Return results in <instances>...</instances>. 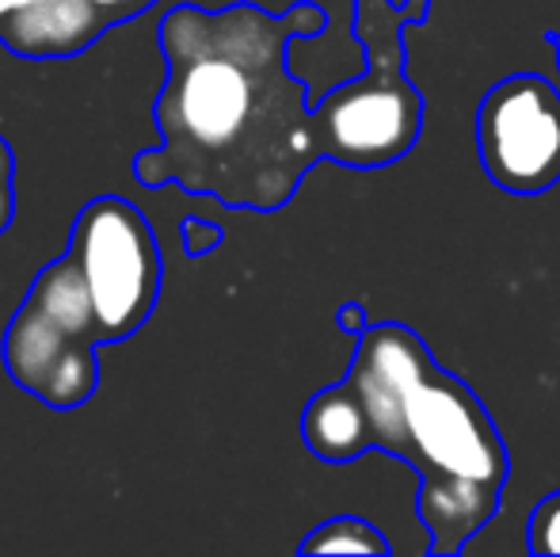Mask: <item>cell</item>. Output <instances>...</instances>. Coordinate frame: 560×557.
<instances>
[{
	"label": "cell",
	"mask_w": 560,
	"mask_h": 557,
	"mask_svg": "<svg viewBox=\"0 0 560 557\" xmlns=\"http://www.w3.org/2000/svg\"><path fill=\"white\" fill-rule=\"evenodd\" d=\"M325 27L317 0H298L282 15L252 0L218 12L172 8L156 27L168 66L153 104L161 146L133 156V179L179 184L233 210L287 207L325 161L310 89L290 73V46Z\"/></svg>",
	"instance_id": "1"
},
{
	"label": "cell",
	"mask_w": 560,
	"mask_h": 557,
	"mask_svg": "<svg viewBox=\"0 0 560 557\" xmlns=\"http://www.w3.org/2000/svg\"><path fill=\"white\" fill-rule=\"evenodd\" d=\"M343 379L362 397L370 451L408 462L420 477L416 515L428 554L465 550L495 520L511 477L508 443L477 390L400 321H377L354 340Z\"/></svg>",
	"instance_id": "2"
},
{
	"label": "cell",
	"mask_w": 560,
	"mask_h": 557,
	"mask_svg": "<svg viewBox=\"0 0 560 557\" xmlns=\"http://www.w3.org/2000/svg\"><path fill=\"white\" fill-rule=\"evenodd\" d=\"M431 0H354L362 73L328 92L317 115L325 161L343 169H389L423 135V96L408 81L405 31L428 23Z\"/></svg>",
	"instance_id": "3"
},
{
	"label": "cell",
	"mask_w": 560,
	"mask_h": 557,
	"mask_svg": "<svg viewBox=\"0 0 560 557\" xmlns=\"http://www.w3.org/2000/svg\"><path fill=\"white\" fill-rule=\"evenodd\" d=\"M100 336L96 305L84 276L69 253L46 264L31 282L27 298L4 328V367L20 390L46 409H81L100 386Z\"/></svg>",
	"instance_id": "4"
},
{
	"label": "cell",
	"mask_w": 560,
	"mask_h": 557,
	"mask_svg": "<svg viewBox=\"0 0 560 557\" xmlns=\"http://www.w3.org/2000/svg\"><path fill=\"white\" fill-rule=\"evenodd\" d=\"M69 256L96 305L104 344L133 336L161 302L164 260L149 218L118 195H100L73 218Z\"/></svg>",
	"instance_id": "5"
},
{
	"label": "cell",
	"mask_w": 560,
	"mask_h": 557,
	"mask_svg": "<svg viewBox=\"0 0 560 557\" xmlns=\"http://www.w3.org/2000/svg\"><path fill=\"white\" fill-rule=\"evenodd\" d=\"M480 169L500 192L534 199L560 184V89L538 73H511L477 107Z\"/></svg>",
	"instance_id": "6"
},
{
	"label": "cell",
	"mask_w": 560,
	"mask_h": 557,
	"mask_svg": "<svg viewBox=\"0 0 560 557\" xmlns=\"http://www.w3.org/2000/svg\"><path fill=\"white\" fill-rule=\"evenodd\" d=\"M302 439L317 459L336 466L362 459L370 451V428L359 390L347 379L317 390L302 413Z\"/></svg>",
	"instance_id": "7"
},
{
	"label": "cell",
	"mask_w": 560,
	"mask_h": 557,
	"mask_svg": "<svg viewBox=\"0 0 560 557\" xmlns=\"http://www.w3.org/2000/svg\"><path fill=\"white\" fill-rule=\"evenodd\" d=\"M302 554H393L389 538L374 527V523L359 520V515H332L320 527H313L298 546Z\"/></svg>",
	"instance_id": "8"
},
{
	"label": "cell",
	"mask_w": 560,
	"mask_h": 557,
	"mask_svg": "<svg viewBox=\"0 0 560 557\" xmlns=\"http://www.w3.org/2000/svg\"><path fill=\"white\" fill-rule=\"evenodd\" d=\"M530 550L560 554V492L546 497L530 515Z\"/></svg>",
	"instance_id": "9"
},
{
	"label": "cell",
	"mask_w": 560,
	"mask_h": 557,
	"mask_svg": "<svg viewBox=\"0 0 560 557\" xmlns=\"http://www.w3.org/2000/svg\"><path fill=\"white\" fill-rule=\"evenodd\" d=\"M225 241V230L214 222H207V218L199 214H187L184 218V253L191 256V260H202V256H210L218 245Z\"/></svg>",
	"instance_id": "10"
},
{
	"label": "cell",
	"mask_w": 560,
	"mask_h": 557,
	"mask_svg": "<svg viewBox=\"0 0 560 557\" xmlns=\"http://www.w3.org/2000/svg\"><path fill=\"white\" fill-rule=\"evenodd\" d=\"M12 179H15V153H12V146H8V138L0 135V233H4L15 218Z\"/></svg>",
	"instance_id": "11"
},
{
	"label": "cell",
	"mask_w": 560,
	"mask_h": 557,
	"mask_svg": "<svg viewBox=\"0 0 560 557\" xmlns=\"http://www.w3.org/2000/svg\"><path fill=\"white\" fill-rule=\"evenodd\" d=\"M89 4L96 8V12L104 15L107 23H112V27H118V23H126V20H133V15L149 12L156 0H89Z\"/></svg>",
	"instance_id": "12"
},
{
	"label": "cell",
	"mask_w": 560,
	"mask_h": 557,
	"mask_svg": "<svg viewBox=\"0 0 560 557\" xmlns=\"http://www.w3.org/2000/svg\"><path fill=\"white\" fill-rule=\"evenodd\" d=\"M336 325L343 328L347 336H354V340H359V336L366 333L374 321H370V313H366V305H362V302H343L336 310Z\"/></svg>",
	"instance_id": "13"
},
{
	"label": "cell",
	"mask_w": 560,
	"mask_h": 557,
	"mask_svg": "<svg viewBox=\"0 0 560 557\" xmlns=\"http://www.w3.org/2000/svg\"><path fill=\"white\" fill-rule=\"evenodd\" d=\"M31 4H38V0H0V27H4L12 15H20V12H27Z\"/></svg>",
	"instance_id": "14"
},
{
	"label": "cell",
	"mask_w": 560,
	"mask_h": 557,
	"mask_svg": "<svg viewBox=\"0 0 560 557\" xmlns=\"http://www.w3.org/2000/svg\"><path fill=\"white\" fill-rule=\"evenodd\" d=\"M549 46H553V54H557V69H560V31H553V35H549Z\"/></svg>",
	"instance_id": "15"
}]
</instances>
